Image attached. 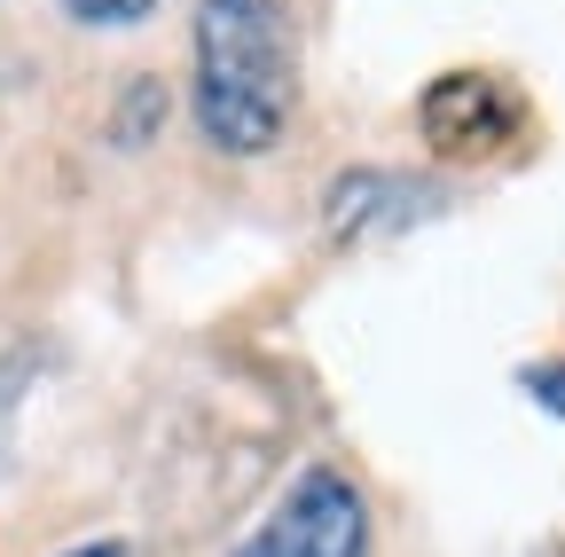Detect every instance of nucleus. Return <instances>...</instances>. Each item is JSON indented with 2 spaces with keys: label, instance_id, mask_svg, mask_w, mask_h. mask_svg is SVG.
<instances>
[{
  "label": "nucleus",
  "instance_id": "f257e3e1",
  "mask_svg": "<svg viewBox=\"0 0 565 557\" xmlns=\"http://www.w3.org/2000/svg\"><path fill=\"white\" fill-rule=\"evenodd\" d=\"M299 110L291 0H196L189 24V118L221 158H275Z\"/></svg>",
  "mask_w": 565,
  "mask_h": 557
},
{
  "label": "nucleus",
  "instance_id": "f03ea898",
  "mask_svg": "<svg viewBox=\"0 0 565 557\" xmlns=\"http://www.w3.org/2000/svg\"><path fill=\"white\" fill-rule=\"evenodd\" d=\"M370 542H377V518H370V495L353 486V471L307 463L228 557H370Z\"/></svg>",
  "mask_w": 565,
  "mask_h": 557
},
{
  "label": "nucleus",
  "instance_id": "7ed1b4c3",
  "mask_svg": "<svg viewBox=\"0 0 565 557\" xmlns=\"http://www.w3.org/2000/svg\"><path fill=\"white\" fill-rule=\"evenodd\" d=\"M526 126V103L511 79L494 72H440L433 87L416 95V133L424 150L448 158V165H479V158H503Z\"/></svg>",
  "mask_w": 565,
  "mask_h": 557
},
{
  "label": "nucleus",
  "instance_id": "20e7f679",
  "mask_svg": "<svg viewBox=\"0 0 565 557\" xmlns=\"http://www.w3.org/2000/svg\"><path fill=\"white\" fill-rule=\"evenodd\" d=\"M433 213H440V189L433 181L393 173V165H353L322 196V236L330 244H377V236H401V228L433 221Z\"/></svg>",
  "mask_w": 565,
  "mask_h": 557
},
{
  "label": "nucleus",
  "instance_id": "39448f33",
  "mask_svg": "<svg viewBox=\"0 0 565 557\" xmlns=\"http://www.w3.org/2000/svg\"><path fill=\"white\" fill-rule=\"evenodd\" d=\"M63 17L87 24V32H126L141 17H158V0H63Z\"/></svg>",
  "mask_w": 565,
  "mask_h": 557
},
{
  "label": "nucleus",
  "instance_id": "423d86ee",
  "mask_svg": "<svg viewBox=\"0 0 565 557\" xmlns=\"http://www.w3.org/2000/svg\"><path fill=\"white\" fill-rule=\"evenodd\" d=\"M55 557H134V542H126V534H87V542H71V549H55Z\"/></svg>",
  "mask_w": 565,
  "mask_h": 557
}]
</instances>
